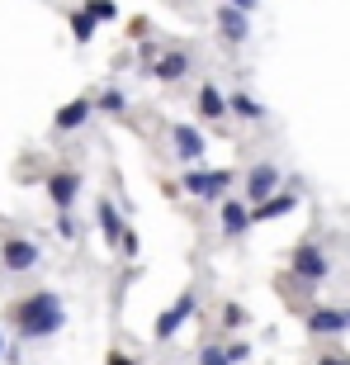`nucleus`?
Masks as SVG:
<instances>
[{"label": "nucleus", "instance_id": "f257e3e1", "mask_svg": "<svg viewBox=\"0 0 350 365\" xmlns=\"http://www.w3.org/2000/svg\"><path fill=\"white\" fill-rule=\"evenodd\" d=\"M62 323H67V309H62V299H57L53 289H38V294H28L24 304H14V327H19V337H28V341L62 332Z\"/></svg>", "mask_w": 350, "mask_h": 365}, {"label": "nucleus", "instance_id": "f03ea898", "mask_svg": "<svg viewBox=\"0 0 350 365\" xmlns=\"http://www.w3.org/2000/svg\"><path fill=\"white\" fill-rule=\"evenodd\" d=\"M228 185H232V171H199V166L185 171V195H194V200H223Z\"/></svg>", "mask_w": 350, "mask_h": 365}, {"label": "nucleus", "instance_id": "7ed1b4c3", "mask_svg": "<svg viewBox=\"0 0 350 365\" xmlns=\"http://www.w3.org/2000/svg\"><path fill=\"white\" fill-rule=\"evenodd\" d=\"M194 313H199V299H194V289H185V294L175 299L171 309L161 313V318H157V341H171L175 332H180V327L189 323V318H194Z\"/></svg>", "mask_w": 350, "mask_h": 365}, {"label": "nucleus", "instance_id": "20e7f679", "mask_svg": "<svg viewBox=\"0 0 350 365\" xmlns=\"http://www.w3.org/2000/svg\"><path fill=\"white\" fill-rule=\"evenodd\" d=\"M294 275H298L303 284H322V280H327V252H322L317 242H303V247L294 252Z\"/></svg>", "mask_w": 350, "mask_h": 365}, {"label": "nucleus", "instance_id": "39448f33", "mask_svg": "<svg viewBox=\"0 0 350 365\" xmlns=\"http://www.w3.org/2000/svg\"><path fill=\"white\" fill-rule=\"evenodd\" d=\"M270 195H280V166L275 162H256L251 176H246V200L260 204V200H270Z\"/></svg>", "mask_w": 350, "mask_h": 365}, {"label": "nucleus", "instance_id": "423d86ee", "mask_svg": "<svg viewBox=\"0 0 350 365\" xmlns=\"http://www.w3.org/2000/svg\"><path fill=\"white\" fill-rule=\"evenodd\" d=\"M303 323H308L312 337H336V332L350 327V309H312L303 313Z\"/></svg>", "mask_w": 350, "mask_h": 365}, {"label": "nucleus", "instance_id": "0eeeda50", "mask_svg": "<svg viewBox=\"0 0 350 365\" xmlns=\"http://www.w3.org/2000/svg\"><path fill=\"white\" fill-rule=\"evenodd\" d=\"M5 271L10 275H24V271H33L38 266V247L28 242V237H5Z\"/></svg>", "mask_w": 350, "mask_h": 365}, {"label": "nucleus", "instance_id": "6e6552de", "mask_svg": "<svg viewBox=\"0 0 350 365\" xmlns=\"http://www.w3.org/2000/svg\"><path fill=\"white\" fill-rule=\"evenodd\" d=\"M76 195H81V176H76V171H53V176H48V200H53L62 214L76 204Z\"/></svg>", "mask_w": 350, "mask_h": 365}, {"label": "nucleus", "instance_id": "1a4fd4ad", "mask_svg": "<svg viewBox=\"0 0 350 365\" xmlns=\"http://www.w3.org/2000/svg\"><path fill=\"white\" fill-rule=\"evenodd\" d=\"M171 138H175V152H180V162H189V166H199V162H203V133H199V128H189V123H175Z\"/></svg>", "mask_w": 350, "mask_h": 365}, {"label": "nucleus", "instance_id": "9d476101", "mask_svg": "<svg viewBox=\"0 0 350 365\" xmlns=\"http://www.w3.org/2000/svg\"><path fill=\"white\" fill-rule=\"evenodd\" d=\"M218 34H223L228 43H246V34H251L246 10H237V5H228V0H223V10H218Z\"/></svg>", "mask_w": 350, "mask_h": 365}, {"label": "nucleus", "instance_id": "9b49d317", "mask_svg": "<svg viewBox=\"0 0 350 365\" xmlns=\"http://www.w3.org/2000/svg\"><path fill=\"white\" fill-rule=\"evenodd\" d=\"M298 209V195L294 190H280V195H270V200H260L256 209H251V223H270V218H284Z\"/></svg>", "mask_w": 350, "mask_h": 365}, {"label": "nucleus", "instance_id": "f8f14e48", "mask_svg": "<svg viewBox=\"0 0 350 365\" xmlns=\"http://www.w3.org/2000/svg\"><path fill=\"white\" fill-rule=\"evenodd\" d=\"M251 200H223V232L228 237H242L246 228H251V209H246Z\"/></svg>", "mask_w": 350, "mask_h": 365}, {"label": "nucleus", "instance_id": "ddd939ff", "mask_svg": "<svg viewBox=\"0 0 350 365\" xmlns=\"http://www.w3.org/2000/svg\"><path fill=\"white\" fill-rule=\"evenodd\" d=\"M85 119H90V100L81 95V100H67V105L57 109V119H53V123H57V133H76Z\"/></svg>", "mask_w": 350, "mask_h": 365}, {"label": "nucleus", "instance_id": "4468645a", "mask_svg": "<svg viewBox=\"0 0 350 365\" xmlns=\"http://www.w3.org/2000/svg\"><path fill=\"white\" fill-rule=\"evenodd\" d=\"M152 71H157V81H166V86H171V81H180V76L189 71V57L180 53V48H171V53H161L157 62H152Z\"/></svg>", "mask_w": 350, "mask_h": 365}, {"label": "nucleus", "instance_id": "2eb2a0df", "mask_svg": "<svg viewBox=\"0 0 350 365\" xmlns=\"http://www.w3.org/2000/svg\"><path fill=\"white\" fill-rule=\"evenodd\" d=\"M95 214H100V228H105V237H109V247H119L123 242V223H119V209H114V200H100V209H95Z\"/></svg>", "mask_w": 350, "mask_h": 365}, {"label": "nucleus", "instance_id": "dca6fc26", "mask_svg": "<svg viewBox=\"0 0 350 365\" xmlns=\"http://www.w3.org/2000/svg\"><path fill=\"white\" fill-rule=\"evenodd\" d=\"M199 114L203 119H223L228 114V100L218 95V86H199Z\"/></svg>", "mask_w": 350, "mask_h": 365}, {"label": "nucleus", "instance_id": "f3484780", "mask_svg": "<svg viewBox=\"0 0 350 365\" xmlns=\"http://www.w3.org/2000/svg\"><path fill=\"white\" fill-rule=\"evenodd\" d=\"M95 24H100V19H95L85 5H81V10H71V34H76V43H90L95 38Z\"/></svg>", "mask_w": 350, "mask_h": 365}, {"label": "nucleus", "instance_id": "a211bd4d", "mask_svg": "<svg viewBox=\"0 0 350 365\" xmlns=\"http://www.w3.org/2000/svg\"><path fill=\"white\" fill-rule=\"evenodd\" d=\"M232 109H237V114H246V119H265V109H260L251 95H242V91L232 95Z\"/></svg>", "mask_w": 350, "mask_h": 365}, {"label": "nucleus", "instance_id": "6ab92c4d", "mask_svg": "<svg viewBox=\"0 0 350 365\" xmlns=\"http://www.w3.org/2000/svg\"><path fill=\"white\" fill-rule=\"evenodd\" d=\"M85 10L100 19V24H109V19H119V5L114 0H85Z\"/></svg>", "mask_w": 350, "mask_h": 365}, {"label": "nucleus", "instance_id": "aec40b11", "mask_svg": "<svg viewBox=\"0 0 350 365\" xmlns=\"http://www.w3.org/2000/svg\"><path fill=\"white\" fill-rule=\"evenodd\" d=\"M199 365H232V356H228V346H203Z\"/></svg>", "mask_w": 350, "mask_h": 365}, {"label": "nucleus", "instance_id": "412c9836", "mask_svg": "<svg viewBox=\"0 0 350 365\" xmlns=\"http://www.w3.org/2000/svg\"><path fill=\"white\" fill-rule=\"evenodd\" d=\"M100 109H109V114H123V109H128V100H123V91H105V95H100Z\"/></svg>", "mask_w": 350, "mask_h": 365}, {"label": "nucleus", "instance_id": "4be33fe9", "mask_svg": "<svg viewBox=\"0 0 350 365\" xmlns=\"http://www.w3.org/2000/svg\"><path fill=\"white\" fill-rule=\"evenodd\" d=\"M246 323V309L242 304H228V309H223V327H242Z\"/></svg>", "mask_w": 350, "mask_h": 365}, {"label": "nucleus", "instance_id": "5701e85b", "mask_svg": "<svg viewBox=\"0 0 350 365\" xmlns=\"http://www.w3.org/2000/svg\"><path fill=\"white\" fill-rule=\"evenodd\" d=\"M228 356H232V365H242L246 356H251V346H246V341H232V346H228Z\"/></svg>", "mask_w": 350, "mask_h": 365}, {"label": "nucleus", "instance_id": "b1692460", "mask_svg": "<svg viewBox=\"0 0 350 365\" xmlns=\"http://www.w3.org/2000/svg\"><path fill=\"white\" fill-rule=\"evenodd\" d=\"M119 247H123V257H137V232L128 228V232H123V242H119Z\"/></svg>", "mask_w": 350, "mask_h": 365}, {"label": "nucleus", "instance_id": "393cba45", "mask_svg": "<svg viewBox=\"0 0 350 365\" xmlns=\"http://www.w3.org/2000/svg\"><path fill=\"white\" fill-rule=\"evenodd\" d=\"M57 232H62L67 242H71V237H76V223H71V214H62V218H57Z\"/></svg>", "mask_w": 350, "mask_h": 365}, {"label": "nucleus", "instance_id": "a878e982", "mask_svg": "<svg viewBox=\"0 0 350 365\" xmlns=\"http://www.w3.org/2000/svg\"><path fill=\"white\" fill-rule=\"evenodd\" d=\"M317 365H350V356H336V351H327V356H322Z\"/></svg>", "mask_w": 350, "mask_h": 365}, {"label": "nucleus", "instance_id": "bb28decb", "mask_svg": "<svg viewBox=\"0 0 350 365\" xmlns=\"http://www.w3.org/2000/svg\"><path fill=\"white\" fill-rule=\"evenodd\" d=\"M105 365H137V361H128L123 351H109V361H105Z\"/></svg>", "mask_w": 350, "mask_h": 365}, {"label": "nucleus", "instance_id": "cd10ccee", "mask_svg": "<svg viewBox=\"0 0 350 365\" xmlns=\"http://www.w3.org/2000/svg\"><path fill=\"white\" fill-rule=\"evenodd\" d=\"M228 5H237V10H246V14L256 10V0H228Z\"/></svg>", "mask_w": 350, "mask_h": 365}, {"label": "nucleus", "instance_id": "c85d7f7f", "mask_svg": "<svg viewBox=\"0 0 350 365\" xmlns=\"http://www.w3.org/2000/svg\"><path fill=\"white\" fill-rule=\"evenodd\" d=\"M0 356H5V337H0Z\"/></svg>", "mask_w": 350, "mask_h": 365}]
</instances>
